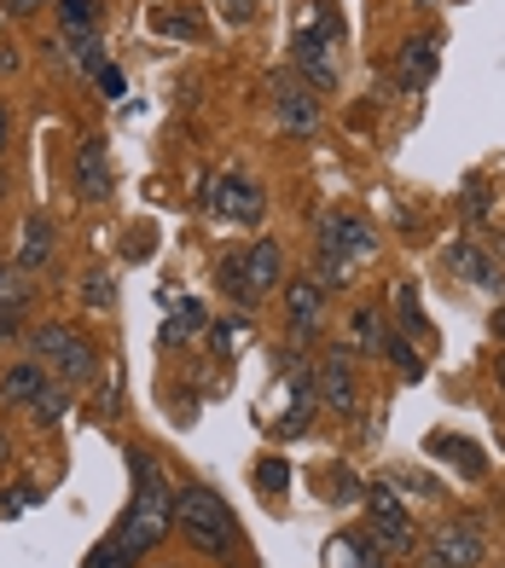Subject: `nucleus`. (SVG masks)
<instances>
[{
  "mask_svg": "<svg viewBox=\"0 0 505 568\" xmlns=\"http://www.w3.org/2000/svg\"><path fill=\"white\" fill-rule=\"evenodd\" d=\"M129 464H134V499H129V510H122V523H117V546L122 551H151L158 539L174 528V494H169V481H163V470H158V458L151 453H129Z\"/></svg>",
  "mask_w": 505,
  "mask_h": 568,
  "instance_id": "1",
  "label": "nucleus"
},
{
  "mask_svg": "<svg viewBox=\"0 0 505 568\" xmlns=\"http://www.w3.org/2000/svg\"><path fill=\"white\" fill-rule=\"evenodd\" d=\"M174 528H181L186 546L204 551V557H233V546H239L233 510H226V499L215 494V487H204V481H192V487L174 494Z\"/></svg>",
  "mask_w": 505,
  "mask_h": 568,
  "instance_id": "2",
  "label": "nucleus"
},
{
  "mask_svg": "<svg viewBox=\"0 0 505 568\" xmlns=\"http://www.w3.org/2000/svg\"><path fill=\"white\" fill-rule=\"evenodd\" d=\"M377 250V232L366 215L355 210H332L320 221V273L325 278H349V267L366 262V255Z\"/></svg>",
  "mask_w": 505,
  "mask_h": 568,
  "instance_id": "3",
  "label": "nucleus"
},
{
  "mask_svg": "<svg viewBox=\"0 0 505 568\" xmlns=\"http://www.w3.org/2000/svg\"><path fill=\"white\" fill-rule=\"evenodd\" d=\"M36 359L47 372H53L59 383H70V389H82V383H93V372H99V359H93V348L75 337L70 325H41L36 331Z\"/></svg>",
  "mask_w": 505,
  "mask_h": 568,
  "instance_id": "4",
  "label": "nucleus"
},
{
  "mask_svg": "<svg viewBox=\"0 0 505 568\" xmlns=\"http://www.w3.org/2000/svg\"><path fill=\"white\" fill-rule=\"evenodd\" d=\"M366 510H372V539L384 551H413L418 546V534H413V516H407V505H401V494L390 481H372L366 487Z\"/></svg>",
  "mask_w": 505,
  "mask_h": 568,
  "instance_id": "5",
  "label": "nucleus"
},
{
  "mask_svg": "<svg viewBox=\"0 0 505 568\" xmlns=\"http://www.w3.org/2000/svg\"><path fill=\"white\" fill-rule=\"evenodd\" d=\"M483 528L471 523V516H453L442 523L431 539H424V568H476L483 562Z\"/></svg>",
  "mask_w": 505,
  "mask_h": 568,
  "instance_id": "6",
  "label": "nucleus"
},
{
  "mask_svg": "<svg viewBox=\"0 0 505 568\" xmlns=\"http://www.w3.org/2000/svg\"><path fill=\"white\" fill-rule=\"evenodd\" d=\"M210 210H215L221 221L256 226V221L267 215V192H262L250 174H215V186H210Z\"/></svg>",
  "mask_w": 505,
  "mask_h": 568,
  "instance_id": "7",
  "label": "nucleus"
},
{
  "mask_svg": "<svg viewBox=\"0 0 505 568\" xmlns=\"http://www.w3.org/2000/svg\"><path fill=\"white\" fill-rule=\"evenodd\" d=\"M285 320H291V343H314L325 331V284L320 278H296L285 284Z\"/></svg>",
  "mask_w": 505,
  "mask_h": 568,
  "instance_id": "8",
  "label": "nucleus"
},
{
  "mask_svg": "<svg viewBox=\"0 0 505 568\" xmlns=\"http://www.w3.org/2000/svg\"><path fill=\"white\" fill-rule=\"evenodd\" d=\"M273 116H280L285 134H314L320 128V99L309 82H296V75H280L273 82Z\"/></svg>",
  "mask_w": 505,
  "mask_h": 568,
  "instance_id": "9",
  "label": "nucleus"
},
{
  "mask_svg": "<svg viewBox=\"0 0 505 568\" xmlns=\"http://www.w3.org/2000/svg\"><path fill=\"white\" fill-rule=\"evenodd\" d=\"M447 267L459 273L465 284H476V291L505 296V273H499V262H494V255L476 244V239H459V244H453V250H447Z\"/></svg>",
  "mask_w": 505,
  "mask_h": 568,
  "instance_id": "10",
  "label": "nucleus"
},
{
  "mask_svg": "<svg viewBox=\"0 0 505 568\" xmlns=\"http://www.w3.org/2000/svg\"><path fill=\"white\" fill-rule=\"evenodd\" d=\"M75 192H82L88 203H105L117 192V174H111V151L105 140H82V151H75Z\"/></svg>",
  "mask_w": 505,
  "mask_h": 568,
  "instance_id": "11",
  "label": "nucleus"
},
{
  "mask_svg": "<svg viewBox=\"0 0 505 568\" xmlns=\"http://www.w3.org/2000/svg\"><path fill=\"white\" fill-rule=\"evenodd\" d=\"M314 377H320V400L325 406H332V412H355V359H349L343 348H325Z\"/></svg>",
  "mask_w": 505,
  "mask_h": 568,
  "instance_id": "12",
  "label": "nucleus"
},
{
  "mask_svg": "<svg viewBox=\"0 0 505 568\" xmlns=\"http://www.w3.org/2000/svg\"><path fill=\"white\" fill-rule=\"evenodd\" d=\"M291 59H296V75H302V82H309L314 93H325V88H337V59H332V41L296 36V47H291Z\"/></svg>",
  "mask_w": 505,
  "mask_h": 568,
  "instance_id": "13",
  "label": "nucleus"
},
{
  "mask_svg": "<svg viewBox=\"0 0 505 568\" xmlns=\"http://www.w3.org/2000/svg\"><path fill=\"white\" fill-rule=\"evenodd\" d=\"M239 262H244V278H250V291H256V296L280 291L285 255H280V244H273V239H256V244H250V250L239 255Z\"/></svg>",
  "mask_w": 505,
  "mask_h": 568,
  "instance_id": "14",
  "label": "nucleus"
},
{
  "mask_svg": "<svg viewBox=\"0 0 505 568\" xmlns=\"http://www.w3.org/2000/svg\"><path fill=\"white\" fill-rule=\"evenodd\" d=\"M47 255H53V221L41 210L23 215V244H18V273H41Z\"/></svg>",
  "mask_w": 505,
  "mask_h": 568,
  "instance_id": "15",
  "label": "nucleus"
},
{
  "mask_svg": "<svg viewBox=\"0 0 505 568\" xmlns=\"http://www.w3.org/2000/svg\"><path fill=\"white\" fill-rule=\"evenodd\" d=\"M431 75H436V36H413L407 47H401V88L418 93Z\"/></svg>",
  "mask_w": 505,
  "mask_h": 568,
  "instance_id": "16",
  "label": "nucleus"
},
{
  "mask_svg": "<svg viewBox=\"0 0 505 568\" xmlns=\"http://www.w3.org/2000/svg\"><path fill=\"white\" fill-rule=\"evenodd\" d=\"M349 331H355V348H361V354H384V348H390V337H395L390 320L377 314V307H355V320H349Z\"/></svg>",
  "mask_w": 505,
  "mask_h": 568,
  "instance_id": "17",
  "label": "nucleus"
},
{
  "mask_svg": "<svg viewBox=\"0 0 505 568\" xmlns=\"http://www.w3.org/2000/svg\"><path fill=\"white\" fill-rule=\"evenodd\" d=\"M204 325H210L204 307H198V302H181V307H174V314L163 320V337H158V343H163V348H181V343H192Z\"/></svg>",
  "mask_w": 505,
  "mask_h": 568,
  "instance_id": "18",
  "label": "nucleus"
},
{
  "mask_svg": "<svg viewBox=\"0 0 505 568\" xmlns=\"http://www.w3.org/2000/svg\"><path fill=\"white\" fill-rule=\"evenodd\" d=\"M431 453L436 458H453L465 476H488V458H483V447H476V442H459V435H431Z\"/></svg>",
  "mask_w": 505,
  "mask_h": 568,
  "instance_id": "19",
  "label": "nucleus"
},
{
  "mask_svg": "<svg viewBox=\"0 0 505 568\" xmlns=\"http://www.w3.org/2000/svg\"><path fill=\"white\" fill-rule=\"evenodd\" d=\"M41 383H47V366H41V359H23V366H12V372H7V383H0V395L30 406V400L41 395Z\"/></svg>",
  "mask_w": 505,
  "mask_h": 568,
  "instance_id": "20",
  "label": "nucleus"
},
{
  "mask_svg": "<svg viewBox=\"0 0 505 568\" xmlns=\"http://www.w3.org/2000/svg\"><path fill=\"white\" fill-rule=\"evenodd\" d=\"M215 284H221V291L233 296L239 307H256V302H262L256 291H250V278H244V262H239V255H226V262L215 267Z\"/></svg>",
  "mask_w": 505,
  "mask_h": 568,
  "instance_id": "21",
  "label": "nucleus"
},
{
  "mask_svg": "<svg viewBox=\"0 0 505 568\" xmlns=\"http://www.w3.org/2000/svg\"><path fill=\"white\" fill-rule=\"evenodd\" d=\"M285 487H291V464L285 458H256V494L262 499H285Z\"/></svg>",
  "mask_w": 505,
  "mask_h": 568,
  "instance_id": "22",
  "label": "nucleus"
},
{
  "mask_svg": "<svg viewBox=\"0 0 505 568\" xmlns=\"http://www.w3.org/2000/svg\"><path fill=\"white\" fill-rule=\"evenodd\" d=\"M204 331H210V354H215V359H233L239 343H244V320H233V314L215 320V325H204Z\"/></svg>",
  "mask_w": 505,
  "mask_h": 568,
  "instance_id": "23",
  "label": "nucleus"
},
{
  "mask_svg": "<svg viewBox=\"0 0 505 568\" xmlns=\"http://www.w3.org/2000/svg\"><path fill=\"white\" fill-rule=\"evenodd\" d=\"M395 314H401V337H413V343H418V331H431V325H424L418 296H413V284H395Z\"/></svg>",
  "mask_w": 505,
  "mask_h": 568,
  "instance_id": "24",
  "label": "nucleus"
},
{
  "mask_svg": "<svg viewBox=\"0 0 505 568\" xmlns=\"http://www.w3.org/2000/svg\"><path fill=\"white\" fill-rule=\"evenodd\" d=\"M384 354L395 359V372L407 377V383H418V377H424V354L413 348V337H401V331H395V337H390V348H384Z\"/></svg>",
  "mask_w": 505,
  "mask_h": 568,
  "instance_id": "25",
  "label": "nucleus"
},
{
  "mask_svg": "<svg viewBox=\"0 0 505 568\" xmlns=\"http://www.w3.org/2000/svg\"><path fill=\"white\" fill-rule=\"evenodd\" d=\"M30 406H36L41 424H47V418H64V412H70V383H41V395H36Z\"/></svg>",
  "mask_w": 505,
  "mask_h": 568,
  "instance_id": "26",
  "label": "nucleus"
},
{
  "mask_svg": "<svg viewBox=\"0 0 505 568\" xmlns=\"http://www.w3.org/2000/svg\"><path fill=\"white\" fill-rule=\"evenodd\" d=\"M59 18H64V30H93L99 0H59Z\"/></svg>",
  "mask_w": 505,
  "mask_h": 568,
  "instance_id": "27",
  "label": "nucleus"
},
{
  "mask_svg": "<svg viewBox=\"0 0 505 568\" xmlns=\"http://www.w3.org/2000/svg\"><path fill=\"white\" fill-rule=\"evenodd\" d=\"M82 568H134V551H122L117 539H105V546H93Z\"/></svg>",
  "mask_w": 505,
  "mask_h": 568,
  "instance_id": "28",
  "label": "nucleus"
},
{
  "mask_svg": "<svg viewBox=\"0 0 505 568\" xmlns=\"http://www.w3.org/2000/svg\"><path fill=\"white\" fill-rule=\"evenodd\" d=\"M82 302H88V307H111V302H117L111 273H88V278H82Z\"/></svg>",
  "mask_w": 505,
  "mask_h": 568,
  "instance_id": "29",
  "label": "nucleus"
},
{
  "mask_svg": "<svg viewBox=\"0 0 505 568\" xmlns=\"http://www.w3.org/2000/svg\"><path fill=\"white\" fill-rule=\"evenodd\" d=\"M320 499H355V481L343 476V464H332V476L320 470Z\"/></svg>",
  "mask_w": 505,
  "mask_h": 568,
  "instance_id": "30",
  "label": "nucleus"
},
{
  "mask_svg": "<svg viewBox=\"0 0 505 568\" xmlns=\"http://www.w3.org/2000/svg\"><path fill=\"white\" fill-rule=\"evenodd\" d=\"M23 296H30V284H23L18 267H0V307H18Z\"/></svg>",
  "mask_w": 505,
  "mask_h": 568,
  "instance_id": "31",
  "label": "nucleus"
},
{
  "mask_svg": "<svg viewBox=\"0 0 505 568\" xmlns=\"http://www.w3.org/2000/svg\"><path fill=\"white\" fill-rule=\"evenodd\" d=\"M158 30H163V36H186V41H192V36H198V18H181V12H158Z\"/></svg>",
  "mask_w": 505,
  "mask_h": 568,
  "instance_id": "32",
  "label": "nucleus"
},
{
  "mask_svg": "<svg viewBox=\"0 0 505 568\" xmlns=\"http://www.w3.org/2000/svg\"><path fill=\"white\" fill-rule=\"evenodd\" d=\"M465 215H471V221L488 215V186H483V180H471V186H465Z\"/></svg>",
  "mask_w": 505,
  "mask_h": 568,
  "instance_id": "33",
  "label": "nucleus"
},
{
  "mask_svg": "<svg viewBox=\"0 0 505 568\" xmlns=\"http://www.w3.org/2000/svg\"><path fill=\"white\" fill-rule=\"evenodd\" d=\"M221 18L226 23H250L256 18V0H221Z\"/></svg>",
  "mask_w": 505,
  "mask_h": 568,
  "instance_id": "34",
  "label": "nucleus"
},
{
  "mask_svg": "<svg viewBox=\"0 0 505 568\" xmlns=\"http://www.w3.org/2000/svg\"><path fill=\"white\" fill-rule=\"evenodd\" d=\"M30 499H36V494H30V487H12V494H7V499H0V516H18V510H23V505H30Z\"/></svg>",
  "mask_w": 505,
  "mask_h": 568,
  "instance_id": "35",
  "label": "nucleus"
},
{
  "mask_svg": "<svg viewBox=\"0 0 505 568\" xmlns=\"http://www.w3.org/2000/svg\"><path fill=\"white\" fill-rule=\"evenodd\" d=\"M99 88H105L111 99H122V70H111V64H105V70H99Z\"/></svg>",
  "mask_w": 505,
  "mask_h": 568,
  "instance_id": "36",
  "label": "nucleus"
},
{
  "mask_svg": "<svg viewBox=\"0 0 505 568\" xmlns=\"http://www.w3.org/2000/svg\"><path fill=\"white\" fill-rule=\"evenodd\" d=\"M18 337V307H0V343Z\"/></svg>",
  "mask_w": 505,
  "mask_h": 568,
  "instance_id": "37",
  "label": "nucleus"
},
{
  "mask_svg": "<svg viewBox=\"0 0 505 568\" xmlns=\"http://www.w3.org/2000/svg\"><path fill=\"white\" fill-rule=\"evenodd\" d=\"M7 140H12V111L0 105V151H7Z\"/></svg>",
  "mask_w": 505,
  "mask_h": 568,
  "instance_id": "38",
  "label": "nucleus"
},
{
  "mask_svg": "<svg viewBox=\"0 0 505 568\" xmlns=\"http://www.w3.org/2000/svg\"><path fill=\"white\" fill-rule=\"evenodd\" d=\"M494 337H499V343H505V302H499V307H494Z\"/></svg>",
  "mask_w": 505,
  "mask_h": 568,
  "instance_id": "39",
  "label": "nucleus"
},
{
  "mask_svg": "<svg viewBox=\"0 0 505 568\" xmlns=\"http://www.w3.org/2000/svg\"><path fill=\"white\" fill-rule=\"evenodd\" d=\"M494 377H499V389H505V354L494 359Z\"/></svg>",
  "mask_w": 505,
  "mask_h": 568,
  "instance_id": "40",
  "label": "nucleus"
},
{
  "mask_svg": "<svg viewBox=\"0 0 505 568\" xmlns=\"http://www.w3.org/2000/svg\"><path fill=\"white\" fill-rule=\"evenodd\" d=\"M36 7H47V0H23V18H30V12H36Z\"/></svg>",
  "mask_w": 505,
  "mask_h": 568,
  "instance_id": "41",
  "label": "nucleus"
},
{
  "mask_svg": "<svg viewBox=\"0 0 505 568\" xmlns=\"http://www.w3.org/2000/svg\"><path fill=\"white\" fill-rule=\"evenodd\" d=\"M7 453H12V447H7V435H0V464H7Z\"/></svg>",
  "mask_w": 505,
  "mask_h": 568,
  "instance_id": "42",
  "label": "nucleus"
}]
</instances>
